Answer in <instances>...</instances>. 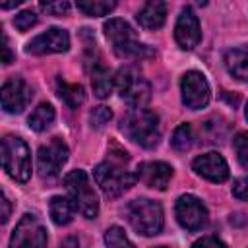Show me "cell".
Masks as SVG:
<instances>
[{
	"label": "cell",
	"mask_w": 248,
	"mask_h": 248,
	"mask_svg": "<svg viewBox=\"0 0 248 248\" xmlns=\"http://www.w3.org/2000/svg\"><path fill=\"white\" fill-rule=\"evenodd\" d=\"M108 155H110L108 161L99 163L95 167L93 178L105 196L118 198L120 194H124L134 186V182L138 180V172H132L126 169V163L130 157L124 149L116 147V155L114 153H108Z\"/></svg>",
	"instance_id": "cell-1"
},
{
	"label": "cell",
	"mask_w": 248,
	"mask_h": 248,
	"mask_svg": "<svg viewBox=\"0 0 248 248\" xmlns=\"http://www.w3.org/2000/svg\"><path fill=\"white\" fill-rule=\"evenodd\" d=\"M120 130L138 145L153 149L159 143V116L149 108H132L120 124Z\"/></svg>",
	"instance_id": "cell-2"
},
{
	"label": "cell",
	"mask_w": 248,
	"mask_h": 248,
	"mask_svg": "<svg viewBox=\"0 0 248 248\" xmlns=\"http://www.w3.org/2000/svg\"><path fill=\"white\" fill-rule=\"evenodd\" d=\"M103 29H105L107 39L112 45L114 54L120 58H151L155 54L147 45L136 39L134 29L124 19L112 17L103 25Z\"/></svg>",
	"instance_id": "cell-3"
},
{
	"label": "cell",
	"mask_w": 248,
	"mask_h": 248,
	"mask_svg": "<svg viewBox=\"0 0 248 248\" xmlns=\"http://www.w3.org/2000/svg\"><path fill=\"white\" fill-rule=\"evenodd\" d=\"M126 217H128V223L132 225V229L143 236L159 234L163 229V223H165L163 207L157 202L147 200V198L132 200L126 205Z\"/></svg>",
	"instance_id": "cell-4"
},
{
	"label": "cell",
	"mask_w": 248,
	"mask_h": 248,
	"mask_svg": "<svg viewBox=\"0 0 248 248\" xmlns=\"http://www.w3.org/2000/svg\"><path fill=\"white\" fill-rule=\"evenodd\" d=\"M64 186H66L68 198L74 203L76 211H79L87 219H95L99 213V200H97V194H95L85 170H81V169L70 170L64 176Z\"/></svg>",
	"instance_id": "cell-5"
},
{
	"label": "cell",
	"mask_w": 248,
	"mask_h": 248,
	"mask_svg": "<svg viewBox=\"0 0 248 248\" xmlns=\"http://www.w3.org/2000/svg\"><path fill=\"white\" fill-rule=\"evenodd\" d=\"M114 87L118 89L120 97L132 108H145L151 99V85L149 81L132 66H124L114 76Z\"/></svg>",
	"instance_id": "cell-6"
},
{
	"label": "cell",
	"mask_w": 248,
	"mask_h": 248,
	"mask_svg": "<svg viewBox=\"0 0 248 248\" xmlns=\"http://www.w3.org/2000/svg\"><path fill=\"white\" fill-rule=\"evenodd\" d=\"M2 167L16 182H27L31 176V153L25 141L17 136L2 140Z\"/></svg>",
	"instance_id": "cell-7"
},
{
	"label": "cell",
	"mask_w": 248,
	"mask_h": 248,
	"mask_svg": "<svg viewBox=\"0 0 248 248\" xmlns=\"http://www.w3.org/2000/svg\"><path fill=\"white\" fill-rule=\"evenodd\" d=\"M10 248H46V231L43 223L35 215L25 213L12 232Z\"/></svg>",
	"instance_id": "cell-8"
},
{
	"label": "cell",
	"mask_w": 248,
	"mask_h": 248,
	"mask_svg": "<svg viewBox=\"0 0 248 248\" xmlns=\"http://www.w3.org/2000/svg\"><path fill=\"white\" fill-rule=\"evenodd\" d=\"M66 161H68V145L60 138H52L37 151V169L43 178L58 176Z\"/></svg>",
	"instance_id": "cell-9"
},
{
	"label": "cell",
	"mask_w": 248,
	"mask_h": 248,
	"mask_svg": "<svg viewBox=\"0 0 248 248\" xmlns=\"http://www.w3.org/2000/svg\"><path fill=\"white\" fill-rule=\"evenodd\" d=\"M174 213L178 223L190 232H196L207 225V209L202 203V200L192 194H184L176 200Z\"/></svg>",
	"instance_id": "cell-10"
},
{
	"label": "cell",
	"mask_w": 248,
	"mask_h": 248,
	"mask_svg": "<svg viewBox=\"0 0 248 248\" xmlns=\"http://www.w3.org/2000/svg\"><path fill=\"white\" fill-rule=\"evenodd\" d=\"M180 91H182V103L192 110H200L209 103L211 91L202 72H196V70L186 72L180 81Z\"/></svg>",
	"instance_id": "cell-11"
},
{
	"label": "cell",
	"mask_w": 248,
	"mask_h": 248,
	"mask_svg": "<svg viewBox=\"0 0 248 248\" xmlns=\"http://www.w3.org/2000/svg\"><path fill=\"white\" fill-rule=\"evenodd\" d=\"M70 48V35L66 29L50 27L48 31L37 35L27 43L29 54H50V52H66Z\"/></svg>",
	"instance_id": "cell-12"
},
{
	"label": "cell",
	"mask_w": 248,
	"mask_h": 248,
	"mask_svg": "<svg viewBox=\"0 0 248 248\" xmlns=\"http://www.w3.org/2000/svg\"><path fill=\"white\" fill-rule=\"evenodd\" d=\"M33 97L31 87L21 78H12L2 85V108L10 114L21 112Z\"/></svg>",
	"instance_id": "cell-13"
},
{
	"label": "cell",
	"mask_w": 248,
	"mask_h": 248,
	"mask_svg": "<svg viewBox=\"0 0 248 248\" xmlns=\"http://www.w3.org/2000/svg\"><path fill=\"white\" fill-rule=\"evenodd\" d=\"M174 39H176L178 46L184 50H190L200 43V39H202L200 21L192 8H184L180 12L176 25H174Z\"/></svg>",
	"instance_id": "cell-14"
},
{
	"label": "cell",
	"mask_w": 248,
	"mask_h": 248,
	"mask_svg": "<svg viewBox=\"0 0 248 248\" xmlns=\"http://www.w3.org/2000/svg\"><path fill=\"white\" fill-rule=\"evenodd\" d=\"M192 169L196 170V174L203 176L209 182H225L229 178V165L223 159V155L215 151L196 157L192 163Z\"/></svg>",
	"instance_id": "cell-15"
},
{
	"label": "cell",
	"mask_w": 248,
	"mask_h": 248,
	"mask_svg": "<svg viewBox=\"0 0 248 248\" xmlns=\"http://www.w3.org/2000/svg\"><path fill=\"white\" fill-rule=\"evenodd\" d=\"M170 176H172V167L163 161H149L138 167V180H141L145 186L155 190H165L170 182Z\"/></svg>",
	"instance_id": "cell-16"
},
{
	"label": "cell",
	"mask_w": 248,
	"mask_h": 248,
	"mask_svg": "<svg viewBox=\"0 0 248 248\" xmlns=\"http://www.w3.org/2000/svg\"><path fill=\"white\" fill-rule=\"evenodd\" d=\"M138 21L143 29H159L165 23L167 17V4L165 2H147L138 12Z\"/></svg>",
	"instance_id": "cell-17"
},
{
	"label": "cell",
	"mask_w": 248,
	"mask_h": 248,
	"mask_svg": "<svg viewBox=\"0 0 248 248\" xmlns=\"http://www.w3.org/2000/svg\"><path fill=\"white\" fill-rule=\"evenodd\" d=\"M227 70L240 81H248V45L227 50L225 54Z\"/></svg>",
	"instance_id": "cell-18"
},
{
	"label": "cell",
	"mask_w": 248,
	"mask_h": 248,
	"mask_svg": "<svg viewBox=\"0 0 248 248\" xmlns=\"http://www.w3.org/2000/svg\"><path fill=\"white\" fill-rule=\"evenodd\" d=\"M91 85H93V93L99 99H107L112 93L114 78L110 76V72L101 62H95L93 64V70H91Z\"/></svg>",
	"instance_id": "cell-19"
},
{
	"label": "cell",
	"mask_w": 248,
	"mask_h": 248,
	"mask_svg": "<svg viewBox=\"0 0 248 248\" xmlns=\"http://www.w3.org/2000/svg\"><path fill=\"white\" fill-rule=\"evenodd\" d=\"M74 203L70 202V198H64V196H54L48 203V213H50V219L52 223L64 227L68 225L72 219H74Z\"/></svg>",
	"instance_id": "cell-20"
},
{
	"label": "cell",
	"mask_w": 248,
	"mask_h": 248,
	"mask_svg": "<svg viewBox=\"0 0 248 248\" xmlns=\"http://www.w3.org/2000/svg\"><path fill=\"white\" fill-rule=\"evenodd\" d=\"M56 91H58V97L72 108H78L79 105H83L85 101V91L81 85L78 83H68L64 79H56Z\"/></svg>",
	"instance_id": "cell-21"
},
{
	"label": "cell",
	"mask_w": 248,
	"mask_h": 248,
	"mask_svg": "<svg viewBox=\"0 0 248 248\" xmlns=\"http://www.w3.org/2000/svg\"><path fill=\"white\" fill-rule=\"evenodd\" d=\"M54 116H56V112H54L52 105L41 103V105L31 112V116H29V128L35 130V132H45V130L54 122Z\"/></svg>",
	"instance_id": "cell-22"
},
{
	"label": "cell",
	"mask_w": 248,
	"mask_h": 248,
	"mask_svg": "<svg viewBox=\"0 0 248 248\" xmlns=\"http://www.w3.org/2000/svg\"><path fill=\"white\" fill-rule=\"evenodd\" d=\"M192 143H194V130H192V126H190L188 122H184V124H180V126L174 130L172 140H170V145H172L176 151L184 153V151H188V149L192 147Z\"/></svg>",
	"instance_id": "cell-23"
},
{
	"label": "cell",
	"mask_w": 248,
	"mask_h": 248,
	"mask_svg": "<svg viewBox=\"0 0 248 248\" xmlns=\"http://www.w3.org/2000/svg\"><path fill=\"white\" fill-rule=\"evenodd\" d=\"M76 6H78V10H81L85 16H91V17H99V16H107L108 12H112V10L116 8V2L85 0V2H78Z\"/></svg>",
	"instance_id": "cell-24"
},
{
	"label": "cell",
	"mask_w": 248,
	"mask_h": 248,
	"mask_svg": "<svg viewBox=\"0 0 248 248\" xmlns=\"http://www.w3.org/2000/svg\"><path fill=\"white\" fill-rule=\"evenodd\" d=\"M105 244H107V248H136L132 242H130V238L126 236V232L120 229V227H110V229H107V232H105Z\"/></svg>",
	"instance_id": "cell-25"
},
{
	"label": "cell",
	"mask_w": 248,
	"mask_h": 248,
	"mask_svg": "<svg viewBox=\"0 0 248 248\" xmlns=\"http://www.w3.org/2000/svg\"><path fill=\"white\" fill-rule=\"evenodd\" d=\"M232 147H234L238 163L244 169H248V132H238L232 138Z\"/></svg>",
	"instance_id": "cell-26"
},
{
	"label": "cell",
	"mask_w": 248,
	"mask_h": 248,
	"mask_svg": "<svg viewBox=\"0 0 248 248\" xmlns=\"http://www.w3.org/2000/svg\"><path fill=\"white\" fill-rule=\"evenodd\" d=\"M112 118V110L108 108V107H95L91 112H89V120H91V124L95 126V128H103L108 120Z\"/></svg>",
	"instance_id": "cell-27"
},
{
	"label": "cell",
	"mask_w": 248,
	"mask_h": 248,
	"mask_svg": "<svg viewBox=\"0 0 248 248\" xmlns=\"http://www.w3.org/2000/svg\"><path fill=\"white\" fill-rule=\"evenodd\" d=\"M35 23H37V16H35L31 10H25V12H21V14H17V16L14 17V25H16L19 31H27V29H31Z\"/></svg>",
	"instance_id": "cell-28"
},
{
	"label": "cell",
	"mask_w": 248,
	"mask_h": 248,
	"mask_svg": "<svg viewBox=\"0 0 248 248\" xmlns=\"http://www.w3.org/2000/svg\"><path fill=\"white\" fill-rule=\"evenodd\" d=\"M41 10H45L50 16H66L70 12V4L64 0L60 2H41Z\"/></svg>",
	"instance_id": "cell-29"
},
{
	"label": "cell",
	"mask_w": 248,
	"mask_h": 248,
	"mask_svg": "<svg viewBox=\"0 0 248 248\" xmlns=\"http://www.w3.org/2000/svg\"><path fill=\"white\" fill-rule=\"evenodd\" d=\"M232 196L236 200L248 202V176H240L232 182Z\"/></svg>",
	"instance_id": "cell-30"
},
{
	"label": "cell",
	"mask_w": 248,
	"mask_h": 248,
	"mask_svg": "<svg viewBox=\"0 0 248 248\" xmlns=\"http://www.w3.org/2000/svg\"><path fill=\"white\" fill-rule=\"evenodd\" d=\"M192 248H227V244L223 240H219L217 236H203V238L196 240Z\"/></svg>",
	"instance_id": "cell-31"
},
{
	"label": "cell",
	"mask_w": 248,
	"mask_h": 248,
	"mask_svg": "<svg viewBox=\"0 0 248 248\" xmlns=\"http://www.w3.org/2000/svg\"><path fill=\"white\" fill-rule=\"evenodd\" d=\"M2 62L4 64H12L14 62V56H12V50H10V45H8V37L2 35Z\"/></svg>",
	"instance_id": "cell-32"
},
{
	"label": "cell",
	"mask_w": 248,
	"mask_h": 248,
	"mask_svg": "<svg viewBox=\"0 0 248 248\" xmlns=\"http://www.w3.org/2000/svg\"><path fill=\"white\" fill-rule=\"evenodd\" d=\"M8 219H10V202L6 194H2V223H8Z\"/></svg>",
	"instance_id": "cell-33"
},
{
	"label": "cell",
	"mask_w": 248,
	"mask_h": 248,
	"mask_svg": "<svg viewBox=\"0 0 248 248\" xmlns=\"http://www.w3.org/2000/svg\"><path fill=\"white\" fill-rule=\"evenodd\" d=\"M60 248H78V238H74V236L66 238V240L62 242V246H60Z\"/></svg>",
	"instance_id": "cell-34"
},
{
	"label": "cell",
	"mask_w": 248,
	"mask_h": 248,
	"mask_svg": "<svg viewBox=\"0 0 248 248\" xmlns=\"http://www.w3.org/2000/svg\"><path fill=\"white\" fill-rule=\"evenodd\" d=\"M246 118H248V107H246Z\"/></svg>",
	"instance_id": "cell-35"
},
{
	"label": "cell",
	"mask_w": 248,
	"mask_h": 248,
	"mask_svg": "<svg viewBox=\"0 0 248 248\" xmlns=\"http://www.w3.org/2000/svg\"><path fill=\"white\" fill-rule=\"evenodd\" d=\"M157 248H165V246H157Z\"/></svg>",
	"instance_id": "cell-36"
}]
</instances>
